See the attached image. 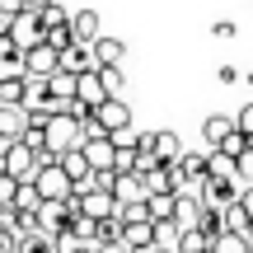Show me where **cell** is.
Instances as JSON below:
<instances>
[{
  "label": "cell",
  "mask_w": 253,
  "mask_h": 253,
  "mask_svg": "<svg viewBox=\"0 0 253 253\" xmlns=\"http://www.w3.org/2000/svg\"><path fill=\"white\" fill-rule=\"evenodd\" d=\"M5 75H24V47L14 38H0V80Z\"/></svg>",
  "instance_id": "16"
},
{
  "label": "cell",
  "mask_w": 253,
  "mask_h": 253,
  "mask_svg": "<svg viewBox=\"0 0 253 253\" xmlns=\"http://www.w3.org/2000/svg\"><path fill=\"white\" fill-rule=\"evenodd\" d=\"M202 249H211V235H202L197 225L178 235V253H202Z\"/></svg>",
  "instance_id": "27"
},
{
  "label": "cell",
  "mask_w": 253,
  "mask_h": 253,
  "mask_svg": "<svg viewBox=\"0 0 253 253\" xmlns=\"http://www.w3.org/2000/svg\"><path fill=\"white\" fill-rule=\"evenodd\" d=\"M211 253H253V249H249V235H235V230H225V235H216Z\"/></svg>",
  "instance_id": "26"
},
{
  "label": "cell",
  "mask_w": 253,
  "mask_h": 253,
  "mask_svg": "<svg viewBox=\"0 0 253 253\" xmlns=\"http://www.w3.org/2000/svg\"><path fill=\"white\" fill-rule=\"evenodd\" d=\"M239 207H244V211H249V216H253V183H249V188H244V192H239Z\"/></svg>",
  "instance_id": "37"
},
{
  "label": "cell",
  "mask_w": 253,
  "mask_h": 253,
  "mask_svg": "<svg viewBox=\"0 0 253 253\" xmlns=\"http://www.w3.org/2000/svg\"><path fill=\"white\" fill-rule=\"evenodd\" d=\"M118 216H122V220H150V207H145V202H122Z\"/></svg>",
  "instance_id": "32"
},
{
  "label": "cell",
  "mask_w": 253,
  "mask_h": 253,
  "mask_svg": "<svg viewBox=\"0 0 253 253\" xmlns=\"http://www.w3.org/2000/svg\"><path fill=\"white\" fill-rule=\"evenodd\" d=\"M14 192H19V178H14V173H0V207H9Z\"/></svg>",
  "instance_id": "33"
},
{
  "label": "cell",
  "mask_w": 253,
  "mask_h": 253,
  "mask_svg": "<svg viewBox=\"0 0 253 253\" xmlns=\"http://www.w3.org/2000/svg\"><path fill=\"white\" fill-rule=\"evenodd\" d=\"M202 253H211V249H202Z\"/></svg>",
  "instance_id": "40"
},
{
  "label": "cell",
  "mask_w": 253,
  "mask_h": 253,
  "mask_svg": "<svg viewBox=\"0 0 253 253\" xmlns=\"http://www.w3.org/2000/svg\"><path fill=\"white\" fill-rule=\"evenodd\" d=\"M216 75H220V84H235V80H239V71H235V66H220Z\"/></svg>",
  "instance_id": "36"
},
{
  "label": "cell",
  "mask_w": 253,
  "mask_h": 253,
  "mask_svg": "<svg viewBox=\"0 0 253 253\" xmlns=\"http://www.w3.org/2000/svg\"><path fill=\"white\" fill-rule=\"evenodd\" d=\"M75 84H80V75L66 71V66L47 75V94H52V99H75Z\"/></svg>",
  "instance_id": "20"
},
{
  "label": "cell",
  "mask_w": 253,
  "mask_h": 253,
  "mask_svg": "<svg viewBox=\"0 0 253 253\" xmlns=\"http://www.w3.org/2000/svg\"><path fill=\"white\" fill-rule=\"evenodd\" d=\"M61 169L71 173V183H75V188H94V164L84 160V150H80V145L61 155Z\"/></svg>",
  "instance_id": "12"
},
{
  "label": "cell",
  "mask_w": 253,
  "mask_h": 253,
  "mask_svg": "<svg viewBox=\"0 0 253 253\" xmlns=\"http://www.w3.org/2000/svg\"><path fill=\"white\" fill-rule=\"evenodd\" d=\"M99 75H103V89H108V94H122V84H126L122 66H99Z\"/></svg>",
  "instance_id": "30"
},
{
  "label": "cell",
  "mask_w": 253,
  "mask_h": 253,
  "mask_svg": "<svg viewBox=\"0 0 253 253\" xmlns=\"http://www.w3.org/2000/svg\"><path fill=\"white\" fill-rule=\"evenodd\" d=\"M220 220H225V230H235V235H249V225H253V216L239 202H230V207H220Z\"/></svg>",
  "instance_id": "24"
},
{
  "label": "cell",
  "mask_w": 253,
  "mask_h": 253,
  "mask_svg": "<svg viewBox=\"0 0 253 253\" xmlns=\"http://www.w3.org/2000/svg\"><path fill=\"white\" fill-rule=\"evenodd\" d=\"M28 94V75H5L0 80V103H24Z\"/></svg>",
  "instance_id": "25"
},
{
  "label": "cell",
  "mask_w": 253,
  "mask_h": 253,
  "mask_svg": "<svg viewBox=\"0 0 253 253\" xmlns=\"http://www.w3.org/2000/svg\"><path fill=\"white\" fill-rule=\"evenodd\" d=\"M61 66H66V71H75V75H84V71H99L94 42H71V47L61 52Z\"/></svg>",
  "instance_id": "11"
},
{
  "label": "cell",
  "mask_w": 253,
  "mask_h": 253,
  "mask_svg": "<svg viewBox=\"0 0 253 253\" xmlns=\"http://www.w3.org/2000/svg\"><path fill=\"white\" fill-rule=\"evenodd\" d=\"M239 192H244V183L239 178H211L207 173V188H202V207H230V202H239Z\"/></svg>",
  "instance_id": "6"
},
{
  "label": "cell",
  "mask_w": 253,
  "mask_h": 253,
  "mask_svg": "<svg viewBox=\"0 0 253 253\" xmlns=\"http://www.w3.org/2000/svg\"><path fill=\"white\" fill-rule=\"evenodd\" d=\"M14 253H56V244H52V235H42V230H38V235H24V239H19Z\"/></svg>",
  "instance_id": "28"
},
{
  "label": "cell",
  "mask_w": 253,
  "mask_h": 253,
  "mask_svg": "<svg viewBox=\"0 0 253 253\" xmlns=\"http://www.w3.org/2000/svg\"><path fill=\"white\" fill-rule=\"evenodd\" d=\"M75 197H80V211L84 216H94V220H108V216H118L122 211V202L113 197V188H75Z\"/></svg>",
  "instance_id": "3"
},
{
  "label": "cell",
  "mask_w": 253,
  "mask_h": 253,
  "mask_svg": "<svg viewBox=\"0 0 253 253\" xmlns=\"http://www.w3.org/2000/svg\"><path fill=\"white\" fill-rule=\"evenodd\" d=\"M5 173H14V178H33L38 173V150L24 141H14V150L5 155Z\"/></svg>",
  "instance_id": "9"
},
{
  "label": "cell",
  "mask_w": 253,
  "mask_h": 253,
  "mask_svg": "<svg viewBox=\"0 0 253 253\" xmlns=\"http://www.w3.org/2000/svg\"><path fill=\"white\" fill-rule=\"evenodd\" d=\"M38 14H42V28H61V24H71V9H66V5H56V0H47Z\"/></svg>",
  "instance_id": "29"
},
{
  "label": "cell",
  "mask_w": 253,
  "mask_h": 253,
  "mask_svg": "<svg viewBox=\"0 0 253 253\" xmlns=\"http://www.w3.org/2000/svg\"><path fill=\"white\" fill-rule=\"evenodd\" d=\"M24 9H28V0H0V14H9V19L24 14Z\"/></svg>",
  "instance_id": "34"
},
{
  "label": "cell",
  "mask_w": 253,
  "mask_h": 253,
  "mask_svg": "<svg viewBox=\"0 0 253 253\" xmlns=\"http://www.w3.org/2000/svg\"><path fill=\"white\" fill-rule=\"evenodd\" d=\"M33 183H38V192H42V202H66V197L75 192V183H71V173L61 169V160H52V164H38Z\"/></svg>",
  "instance_id": "2"
},
{
  "label": "cell",
  "mask_w": 253,
  "mask_h": 253,
  "mask_svg": "<svg viewBox=\"0 0 253 253\" xmlns=\"http://www.w3.org/2000/svg\"><path fill=\"white\" fill-rule=\"evenodd\" d=\"M28 126H33V122H28V108H24V103H0V131H5V136H14V141H19Z\"/></svg>",
  "instance_id": "14"
},
{
  "label": "cell",
  "mask_w": 253,
  "mask_h": 253,
  "mask_svg": "<svg viewBox=\"0 0 253 253\" xmlns=\"http://www.w3.org/2000/svg\"><path fill=\"white\" fill-rule=\"evenodd\" d=\"M84 160L94 164V173H113V160H118V145H113V136L103 131V136H84Z\"/></svg>",
  "instance_id": "5"
},
{
  "label": "cell",
  "mask_w": 253,
  "mask_h": 253,
  "mask_svg": "<svg viewBox=\"0 0 253 253\" xmlns=\"http://www.w3.org/2000/svg\"><path fill=\"white\" fill-rule=\"evenodd\" d=\"M122 239H126L131 249L160 244V239H155V220H122Z\"/></svg>",
  "instance_id": "18"
},
{
  "label": "cell",
  "mask_w": 253,
  "mask_h": 253,
  "mask_svg": "<svg viewBox=\"0 0 253 253\" xmlns=\"http://www.w3.org/2000/svg\"><path fill=\"white\" fill-rule=\"evenodd\" d=\"M244 80H249V84H253V71H249V75H244Z\"/></svg>",
  "instance_id": "39"
},
{
  "label": "cell",
  "mask_w": 253,
  "mask_h": 253,
  "mask_svg": "<svg viewBox=\"0 0 253 253\" xmlns=\"http://www.w3.org/2000/svg\"><path fill=\"white\" fill-rule=\"evenodd\" d=\"M9 207H19V211H38L42 207V192H38V183L33 178H19V192H14V202Z\"/></svg>",
  "instance_id": "23"
},
{
  "label": "cell",
  "mask_w": 253,
  "mask_h": 253,
  "mask_svg": "<svg viewBox=\"0 0 253 253\" xmlns=\"http://www.w3.org/2000/svg\"><path fill=\"white\" fill-rule=\"evenodd\" d=\"M47 145H52L56 155L75 150V145H84V122L75 118V113H56V118H47Z\"/></svg>",
  "instance_id": "1"
},
{
  "label": "cell",
  "mask_w": 253,
  "mask_h": 253,
  "mask_svg": "<svg viewBox=\"0 0 253 253\" xmlns=\"http://www.w3.org/2000/svg\"><path fill=\"white\" fill-rule=\"evenodd\" d=\"M145 207H150V220H173V211H178V192H150Z\"/></svg>",
  "instance_id": "22"
},
{
  "label": "cell",
  "mask_w": 253,
  "mask_h": 253,
  "mask_svg": "<svg viewBox=\"0 0 253 253\" xmlns=\"http://www.w3.org/2000/svg\"><path fill=\"white\" fill-rule=\"evenodd\" d=\"M52 71H61V52H56L52 42H33V47H24V75H33V80H47Z\"/></svg>",
  "instance_id": "4"
},
{
  "label": "cell",
  "mask_w": 253,
  "mask_h": 253,
  "mask_svg": "<svg viewBox=\"0 0 253 253\" xmlns=\"http://www.w3.org/2000/svg\"><path fill=\"white\" fill-rule=\"evenodd\" d=\"M9 38H14L19 47H33V42H42V38H47V28H42V14H38V9H24V14H14V24H9Z\"/></svg>",
  "instance_id": "8"
},
{
  "label": "cell",
  "mask_w": 253,
  "mask_h": 253,
  "mask_svg": "<svg viewBox=\"0 0 253 253\" xmlns=\"http://www.w3.org/2000/svg\"><path fill=\"white\" fill-rule=\"evenodd\" d=\"M94 56H99V66H122V56H126V42L122 38H94Z\"/></svg>",
  "instance_id": "19"
},
{
  "label": "cell",
  "mask_w": 253,
  "mask_h": 253,
  "mask_svg": "<svg viewBox=\"0 0 253 253\" xmlns=\"http://www.w3.org/2000/svg\"><path fill=\"white\" fill-rule=\"evenodd\" d=\"M94 118H99V126L113 136V131H122V126H131V108L122 103V94H108V99L94 108Z\"/></svg>",
  "instance_id": "7"
},
{
  "label": "cell",
  "mask_w": 253,
  "mask_h": 253,
  "mask_svg": "<svg viewBox=\"0 0 253 253\" xmlns=\"http://www.w3.org/2000/svg\"><path fill=\"white\" fill-rule=\"evenodd\" d=\"M211 33H216V38H235V33H239V28H235V19H220V24H216V28H211Z\"/></svg>",
  "instance_id": "35"
},
{
  "label": "cell",
  "mask_w": 253,
  "mask_h": 253,
  "mask_svg": "<svg viewBox=\"0 0 253 253\" xmlns=\"http://www.w3.org/2000/svg\"><path fill=\"white\" fill-rule=\"evenodd\" d=\"M108 188H113V197H118V202H145V197H150V188H145L141 173H113Z\"/></svg>",
  "instance_id": "10"
},
{
  "label": "cell",
  "mask_w": 253,
  "mask_h": 253,
  "mask_svg": "<svg viewBox=\"0 0 253 253\" xmlns=\"http://www.w3.org/2000/svg\"><path fill=\"white\" fill-rule=\"evenodd\" d=\"M235 131V118H225V113H211L207 122H202V136H207V145H225V136Z\"/></svg>",
  "instance_id": "21"
},
{
  "label": "cell",
  "mask_w": 253,
  "mask_h": 253,
  "mask_svg": "<svg viewBox=\"0 0 253 253\" xmlns=\"http://www.w3.org/2000/svg\"><path fill=\"white\" fill-rule=\"evenodd\" d=\"M71 33L75 42H94L99 38V9H71Z\"/></svg>",
  "instance_id": "15"
},
{
  "label": "cell",
  "mask_w": 253,
  "mask_h": 253,
  "mask_svg": "<svg viewBox=\"0 0 253 253\" xmlns=\"http://www.w3.org/2000/svg\"><path fill=\"white\" fill-rule=\"evenodd\" d=\"M207 173H211V178H239V164H235V155H230V150L211 145V155H207Z\"/></svg>",
  "instance_id": "17"
},
{
  "label": "cell",
  "mask_w": 253,
  "mask_h": 253,
  "mask_svg": "<svg viewBox=\"0 0 253 253\" xmlns=\"http://www.w3.org/2000/svg\"><path fill=\"white\" fill-rule=\"evenodd\" d=\"M103 99H108V89H103V75H99V71H84L80 84H75V103H84V108H99Z\"/></svg>",
  "instance_id": "13"
},
{
  "label": "cell",
  "mask_w": 253,
  "mask_h": 253,
  "mask_svg": "<svg viewBox=\"0 0 253 253\" xmlns=\"http://www.w3.org/2000/svg\"><path fill=\"white\" fill-rule=\"evenodd\" d=\"M42 5H47V0H28V9H42Z\"/></svg>",
  "instance_id": "38"
},
{
  "label": "cell",
  "mask_w": 253,
  "mask_h": 253,
  "mask_svg": "<svg viewBox=\"0 0 253 253\" xmlns=\"http://www.w3.org/2000/svg\"><path fill=\"white\" fill-rule=\"evenodd\" d=\"M47 42H52L56 52H66V47L75 42V33H71V24H61V28H47Z\"/></svg>",
  "instance_id": "31"
}]
</instances>
